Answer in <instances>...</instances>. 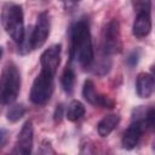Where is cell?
Wrapping results in <instances>:
<instances>
[{
	"mask_svg": "<svg viewBox=\"0 0 155 155\" xmlns=\"http://www.w3.org/2000/svg\"><path fill=\"white\" fill-rule=\"evenodd\" d=\"M70 62L76 61L82 68H91L94 61L90 24L86 19L75 22L69 30Z\"/></svg>",
	"mask_w": 155,
	"mask_h": 155,
	"instance_id": "6da1fadb",
	"label": "cell"
},
{
	"mask_svg": "<svg viewBox=\"0 0 155 155\" xmlns=\"http://www.w3.org/2000/svg\"><path fill=\"white\" fill-rule=\"evenodd\" d=\"M51 30V18L47 11H41L38 17L34 27L25 31L23 41L18 45V52L21 54H27L36 48H40L47 40Z\"/></svg>",
	"mask_w": 155,
	"mask_h": 155,
	"instance_id": "7a4b0ae2",
	"label": "cell"
},
{
	"mask_svg": "<svg viewBox=\"0 0 155 155\" xmlns=\"http://www.w3.org/2000/svg\"><path fill=\"white\" fill-rule=\"evenodd\" d=\"M22 85L21 71L16 63L8 62L0 75V113L6 105H11L17 99Z\"/></svg>",
	"mask_w": 155,
	"mask_h": 155,
	"instance_id": "3957f363",
	"label": "cell"
},
{
	"mask_svg": "<svg viewBox=\"0 0 155 155\" xmlns=\"http://www.w3.org/2000/svg\"><path fill=\"white\" fill-rule=\"evenodd\" d=\"M1 23L10 38L19 45L25 34L22 6L15 2H6L1 10Z\"/></svg>",
	"mask_w": 155,
	"mask_h": 155,
	"instance_id": "277c9868",
	"label": "cell"
},
{
	"mask_svg": "<svg viewBox=\"0 0 155 155\" xmlns=\"http://www.w3.org/2000/svg\"><path fill=\"white\" fill-rule=\"evenodd\" d=\"M54 75L56 74L50 70H40L30 88L29 98L31 103L35 105H45L51 99L54 88Z\"/></svg>",
	"mask_w": 155,
	"mask_h": 155,
	"instance_id": "5b68a950",
	"label": "cell"
},
{
	"mask_svg": "<svg viewBox=\"0 0 155 155\" xmlns=\"http://www.w3.org/2000/svg\"><path fill=\"white\" fill-rule=\"evenodd\" d=\"M122 48L121 29L117 19H110L102 31V51L105 56L120 53Z\"/></svg>",
	"mask_w": 155,
	"mask_h": 155,
	"instance_id": "8992f818",
	"label": "cell"
},
{
	"mask_svg": "<svg viewBox=\"0 0 155 155\" xmlns=\"http://www.w3.org/2000/svg\"><path fill=\"white\" fill-rule=\"evenodd\" d=\"M137 15L132 25V33L136 38L143 39L148 36L151 31V2L150 1H136L133 2Z\"/></svg>",
	"mask_w": 155,
	"mask_h": 155,
	"instance_id": "52a82bcc",
	"label": "cell"
},
{
	"mask_svg": "<svg viewBox=\"0 0 155 155\" xmlns=\"http://www.w3.org/2000/svg\"><path fill=\"white\" fill-rule=\"evenodd\" d=\"M82 96L84 98L92 105L94 107H101V108H108L111 109L115 107V102L114 99H111L110 97L98 92L96 90L94 82L91 79L85 80L84 86H82Z\"/></svg>",
	"mask_w": 155,
	"mask_h": 155,
	"instance_id": "ba28073f",
	"label": "cell"
},
{
	"mask_svg": "<svg viewBox=\"0 0 155 155\" xmlns=\"http://www.w3.org/2000/svg\"><path fill=\"white\" fill-rule=\"evenodd\" d=\"M33 140H34V128L31 121L29 120L24 122V125L22 126L18 133L13 155H31Z\"/></svg>",
	"mask_w": 155,
	"mask_h": 155,
	"instance_id": "9c48e42d",
	"label": "cell"
},
{
	"mask_svg": "<svg viewBox=\"0 0 155 155\" xmlns=\"http://www.w3.org/2000/svg\"><path fill=\"white\" fill-rule=\"evenodd\" d=\"M61 52H62L61 44H54L51 45L48 48H46L40 56L41 69H46L56 74L61 63Z\"/></svg>",
	"mask_w": 155,
	"mask_h": 155,
	"instance_id": "30bf717a",
	"label": "cell"
},
{
	"mask_svg": "<svg viewBox=\"0 0 155 155\" xmlns=\"http://www.w3.org/2000/svg\"><path fill=\"white\" fill-rule=\"evenodd\" d=\"M136 92L140 98H149L154 92V76L149 73H139L136 79Z\"/></svg>",
	"mask_w": 155,
	"mask_h": 155,
	"instance_id": "8fae6325",
	"label": "cell"
},
{
	"mask_svg": "<svg viewBox=\"0 0 155 155\" xmlns=\"http://www.w3.org/2000/svg\"><path fill=\"white\" fill-rule=\"evenodd\" d=\"M120 124V115L117 114H109L105 115L98 124H97V132L101 137H108Z\"/></svg>",
	"mask_w": 155,
	"mask_h": 155,
	"instance_id": "7c38bea8",
	"label": "cell"
},
{
	"mask_svg": "<svg viewBox=\"0 0 155 155\" xmlns=\"http://www.w3.org/2000/svg\"><path fill=\"white\" fill-rule=\"evenodd\" d=\"M75 81H76V75L74 69L71 68V65L67 64V67L64 68L63 73H62V78H61V85L63 87V90L67 93H71L75 86Z\"/></svg>",
	"mask_w": 155,
	"mask_h": 155,
	"instance_id": "4fadbf2b",
	"label": "cell"
},
{
	"mask_svg": "<svg viewBox=\"0 0 155 155\" xmlns=\"http://www.w3.org/2000/svg\"><path fill=\"white\" fill-rule=\"evenodd\" d=\"M85 115V107L80 101H71L67 108L65 117L69 121H78Z\"/></svg>",
	"mask_w": 155,
	"mask_h": 155,
	"instance_id": "5bb4252c",
	"label": "cell"
},
{
	"mask_svg": "<svg viewBox=\"0 0 155 155\" xmlns=\"http://www.w3.org/2000/svg\"><path fill=\"white\" fill-rule=\"evenodd\" d=\"M25 111L27 109L23 104H11L6 113V117L10 122H17L24 116Z\"/></svg>",
	"mask_w": 155,
	"mask_h": 155,
	"instance_id": "9a60e30c",
	"label": "cell"
},
{
	"mask_svg": "<svg viewBox=\"0 0 155 155\" xmlns=\"http://www.w3.org/2000/svg\"><path fill=\"white\" fill-rule=\"evenodd\" d=\"M139 57H140V51L139 50H133L130 54H128V57H127V64L130 65V67H134L137 63H138V61H139Z\"/></svg>",
	"mask_w": 155,
	"mask_h": 155,
	"instance_id": "2e32d148",
	"label": "cell"
},
{
	"mask_svg": "<svg viewBox=\"0 0 155 155\" xmlns=\"http://www.w3.org/2000/svg\"><path fill=\"white\" fill-rule=\"evenodd\" d=\"M63 104H57L56 109H54V114H53V119H54V122H61L62 120V116H63Z\"/></svg>",
	"mask_w": 155,
	"mask_h": 155,
	"instance_id": "e0dca14e",
	"label": "cell"
},
{
	"mask_svg": "<svg viewBox=\"0 0 155 155\" xmlns=\"http://www.w3.org/2000/svg\"><path fill=\"white\" fill-rule=\"evenodd\" d=\"M8 139V132L5 128H0V149L7 143Z\"/></svg>",
	"mask_w": 155,
	"mask_h": 155,
	"instance_id": "ac0fdd59",
	"label": "cell"
},
{
	"mask_svg": "<svg viewBox=\"0 0 155 155\" xmlns=\"http://www.w3.org/2000/svg\"><path fill=\"white\" fill-rule=\"evenodd\" d=\"M2 53H4V50H2V47H0V59L2 57Z\"/></svg>",
	"mask_w": 155,
	"mask_h": 155,
	"instance_id": "d6986e66",
	"label": "cell"
},
{
	"mask_svg": "<svg viewBox=\"0 0 155 155\" xmlns=\"http://www.w3.org/2000/svg\"><path fill=\"white\" fill-rule=\"evenodd\" d=\"M6 155H13V154H6Z\"/></svg>",
	"mask_w": 155,
	"mask_h": 155,
	"instance_id": "ffe728a7",
	"label": "cell"
}]
</instances>
